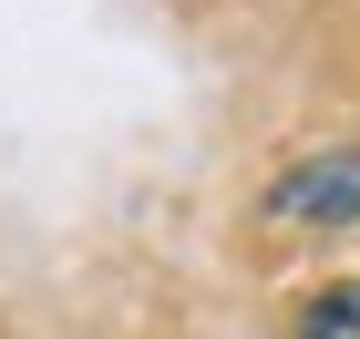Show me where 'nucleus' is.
I'll return each mask as SVG.
<instances>
[{
    "mask_svg": "<svg viewBox=\"0 0 360 339\" xmlns=\"http://www.w3.org/2000/svg\"><path fill=\"white\" fill-rule=\"evenodd\" d=\"M299 339H360V278L319 288V298H309V319H299Z\"/></svg>",
    "mask_w": 360,
    "mask_h": 339,
    "instance_id": "2",
    "label": "nucleus"
},
{
    "mask_svg": "<svg viewBox=\"0 0 360 339\" xmlns=\"http://www.w3.org/2000/svg\"><path fill=\"white\" fill-rule=\"evenodd\" d=\"M278 226H360V144H319L268 185Z\"/></svg>",
    "mask_w": 360,
    "mask_h": 339,
    "instance_id": "1",
    "label": "nucleus"
}]
</instances>
